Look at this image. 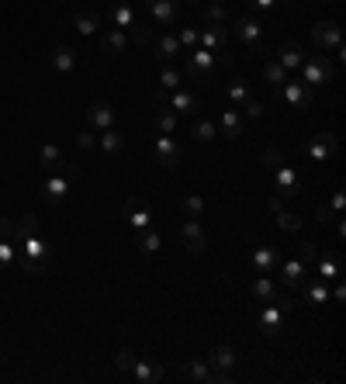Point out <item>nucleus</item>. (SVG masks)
<instances>
[{"mask_svg": "<svg viewBox=\"0 0 346 384\" xmlns=\"http://www.w3.org/2000/svg\"><path fill=\"white\" fill-rule=\"evenodd\" d=\"M156 128H160L163 135H173V128H177V115H173V108H160V115H156Z\"/></svg>", "mask_w": 346, "mask_h": 384, "instance_id": "obj_33", "label": "nucleus"}, {"mask_svg": "<svg viewBox=\"0 0 346 384\" xmlns=\"http://www.w3.org/2000/svg\"><path fill=\"white\" fill-rule=\"evenodd\" d=\"M49 66L56 70V73H73L77 70V52L70 49V45H59V49H52V56H49Z\"/></svg>", "mask_w": 346, "mask_h": 384, "instance_id": "obj_11", "label": "nucleus"}, {"mask_svg": "<svg viewBox=\"0 0 346 384\" xmlns=\"http://www.w3.org/2000/svg\"><path fill=\"white\" fill-rule=\"evenodd\" d=\"M77 142H80V149H94V146H97V135H94V132H80Z\"/></svg>", "mask_w": 346, "mask_h": 384, "instance_id": "obj_50", "label": "nucleus"}, {"mask_svg": "<svg viewBox=\"0 0 346 384\" xmlns=\"http://www.w3.org/2000/svg\"><path fill=\"white\" fill-rule=\"evenodd\" d=\"M302 84L308 87H322V84H329L333 77H336V66L326 59V56H312V59H305L302 63Z\"/></svg>", "mask_w": 346, "mask_h": 384, "instance_id": "obj_3", "label": "nucleus"}, {"mask_svg": "<svg viewBox=\"0 0 346 384\" xmlns=\"http://www.w3.org/2000/svg\"><path fill=\"white\" fill-rule=\"evenodd\" d=\"M184 378H191V381H198V384L215 381V374H212L208 360H187V364H184Z\"/></svg>", "mask_w": 346, "mask_h": 384, "instance_id": "obj_22", "label": "nucleus"}, {"mask_svg": "<svg viewBox=\"0 0 346 384\" xmlns=\"http://www.w3.org/2000/svg\"><path fill=\"white\" fill-rule=\"evenodd\" d=\"M267 208H270V212L277 215L281 208H284V201H281V198H270V201H267Z\"/></svg>", "mask_w": 346, "mask_h": 384, "instance_id": "obj_56", "label": "nucleus"}, {"mask_svg": "<svg viewBox=\"0 0 346 384\" xmlns=\"http://www.w3.org/2000/svg\"><path fill=\"white\" fill-rule=\"evenodd\" d=\"M153 49H156V56H160V59H167V63H170V59L180 56V39H177V35H160V39L153 42Z\"/></svg>", "mask_w": 346, "mask_h": 384, "instance_id": "obj_24", "label": "nucleus"}, {"mask_svg": "<svg viewBox=\"0 0 346 384\" xmlns=\"http://www.w3.org/2000/svg\"><path fill=\"white\" fill-rule=\"evenodd\" d=\"M170 108H173V111H187V115H191V111H198V97H191V94H180V90H177V97L170 101Z\"/></svg>", "mask_w": 346, "mask_h": 384, "instance_id": "obj_37", "label": "nucleus"}, {"mask_svg": "<svg viewBox=\"0 0 346 384\" xmlns=\"http://www.w3.org/2000/svg\"><path fill=\"white\" fill-rule=\"evenodd\" d=\"M180 80H184L180 70H163V73H160V87H163V90H180Z\"/></svg>", "mask_w": 346, "mask_h": 384, "instance_id": "obj_41", "label": "nucleus"}, {"mask_svg": "<svg viewBox=\"0 0 346 384\" xmlns=\"http://www.w3.org/2000/svg\"><path fill=\"white\" fill-rule=\"evenodd\" d=\"M315 253H319L315 243H302V246H298V256H302V260H315Z\"/></svg>", "mask_w": 346, "mask_h": 384, "instance_id": "obj_53", "label": "nucleus"}, {"mask_svg": "<svg viewBox=\"0 0 346 384\" xmlns=\"http://www.w3.org/2000/svg\"><path fill=\"white\" fill-rule=\"evenodd\" d=\"M201 42H205V49H222L225 45V28H212V32H205V35H198Z\"/></svg>", "mask_w": 346, "mask_h": 384, "instance_id": "obj_39", "label": "nucleus"}, {"mask_svg": "<svg viewBox=\"0 0 346 384\" xmlns=\"http://www.w3.org/2000/svg\"><path fill=\"white\" fill-rule=\"evenodd\" d=\"M86 122L97 128V132H104V128L115 125V111H111V104H90V111H86Z\"/></svg>", "mask_w": 346, "mask_h": 384, "instance_id": "obj_16", "label": "nucleus"}, {"mask_svg": "<svg viewBox=\"0 0 346 384\" xmlns=\"http://www.w3.org/2000/svg\"><path fill=\"white\" fill-rule=\"evenodd\" d=\"M284 97H288V104L298 108V111L312 108V87L308 84H284Z\"/></svg>", "mask_w": 346, "mask_h": 384, "instance_id": "obj_15", "label": "nucleus"}, {"mask_svg": "<svg viewBox=\"0 0 346 384\" xmlns=\"http://www.w3.org/2000/svg\"><path fill=\"white\" fill-rule=\"evenodd\" d=\"M215 4H225V0H215Z\"/></svg>", "mask_w": 346, "mask_h": 384, "instance_id": "obj_59", "label": "nucleus"}, {"mask_svg": "<svg viewBox=\"0 0 346 384\" xmlns=\"http://www.w3.org/2000/svg\"><path fill=\"white\" fill-rule=\"evenodd\" d=\"M222 132H225V139H239V132H243V115H239V111H222Z\"/></svg>", "mask_w": 346, "mask_h": 384, "instance_id": "obj_27", "label": "nucleus"}, {"mask_svg": "<svg viewBox=\"0 0 346 384\" xmlns=\"http://www.w3.org/2000/svg\"><path fill=\"white\" fill-rule=\"evenodd\" d=\"M284 77H288V70H284V66H281L277 59H270V63L263 66V80H267V84H274V87H284V84H288Z\"/></svg>", "mask_w": 346, "mask_h": 384, "instance_id": "obj_28", "label": "nucleus"}, {"mask_svg": "<svg viewBox=\"0 0 346 384\" xmlns=\"http://www.w3.org/2000/svg\"><path fill=\"white\" fill-rule=\"evenodd\" d=\"M274 263H277V253H274L270 246H263V250L253 253V270H257V274H270V267H274Z\"/></svg>", "mask_w": 346, "mask_h": 384, "instance_id": "obj_29", "label": "nucleus"}, {"mask_svg": "<svg viewBox=\"0 0 346 384\" xmlns=\"http://www.w3.org/2000/svg\"><path fill=\"white\" fill-rule=\"evenodd\" d=\"M315 218H319V222H340V215L329 212L326 205H319V208H315Z\"/></svg>", "mask_w": 346, "mask_h": 384, "instance_id": "obj_51", "label": "nucleus"}, {"mask_svg": "<svg viewBox=\"0 0 346 384\" xmlns=\"http://www.w3.org/2000/svg\"><path fill=\"white\" fill-rule=\"evenodd\" d=\"M180 208H184V215H187V218H201V212H205V201H201L198 194H187V198L180 201Z\"/></svg>", "mask_w": 346, "mask_h": 384, "instance_id": "obj_34", "label": "nucleus"}, {"mask_svg": "<svg viewBox=\"0 0 346 384\" xmlns=\"http://www.w3.org/2000/svg\"><path fill=\"white\" fill-rule=\"evenodd\" d=\"M111 21H115L111 28H122V32H125V28L132 25V7L129 4H115V7H111Z\"/></svg>", "mask_w": 346, "mask_h": 384, "instance_id": "obj_31", "label": "nucleus"}, {"mask_svg": "<svg viewBox=\"0 0 346 384\" xmlns=\"http://www.w3.org/2000/svg\"><path fill=\"white\" fill-rule=\"evenodd\" d=\"M284 281H288V288H298L305 281V263L302 260H291L288 267H284Z\"/></svg>", "mask_w": 346, "mask_h": 384, "instance_id": "obj_32", "label": "nucleus"}, {"mask_svg": "<svg viewBox=\"0 0 346 384\" xmlns=\"http://www.w3.org/2000/svg\"><path fill=\"white\" fill-rule=\"evenodd\" d=\"M277 63L284 66V70H302L305 63V49L295 42H284L281 45V52H277Z\"/></svg>", "mask_w": 346, "mask_h": 384, "instance_id": "obj_18", "label": "nucleus"}, {"mask_svg": "<svg viewBox=\"0 0 346 384\" xmlns=\"http://www.w3.org/2000/svg\"><path fill=\"white\" fill-rule=\"evenodd\" d=\"M236 350L232 346H215L212 353H208V367H212V374H215V381H225V374L236 367Z\"/></svg>", "mask_w": 346, "mask_h": 384, "instance_id": "obj_5", "label": "nucleus"}, {"mask_svg": "<svg viewBox=\"0 0 346 384\" xmlns=\"http://www.w3.org/2000/svg\"><path fill=\"white\" fill-rule=\"evenodd\" d=\"M229 94H232V101H250V84L246 80H232Z\"/></svg>", "mask_w": 346, "mask_h": 384, "instance_id": "obj_46", "label": "nucleus"}, {"mask_svg": "<svg viewBox=\"0 0 346 384\" xmlns=\"http://www.w3.org/2000/svg\"><path fill=\"white\" fill-rule=\"evenodd\" d=\"M125 45H129V35H125L122 28H108V32L101 35V49H104L108 56H122Z\"/></svg>", "mask_w": 346, "mask_h": 384, "instance_id": "obj_19", "label": "nucleus"}, {"mask_svg": "<svg viewBox=\"0 0 346 384\" xmlns=\"http://www.w3.org/2000/svg\"><path fill=\"white\" fill-rule=\"evenodd\" d=\"M239 115H246V118H263V108H260V101H246V108H243Z\"/></svg>", "mask_w": 346, "mask_h": 384, "instance_id": "obj_48", "label": "nucleus"}, {"mask_svg": "<svg viewBox=\"0 0 346 384\" xmlns=\"http://www.w3.org/2000/svg\"><path fill=\"white\" fill-rule=\"evenodd\" d=\"M180 239H184V246H187L191 253H205V250H208V236H205V229H201L198 218H187V222H184Z\"/></svg>", "mask_w": 346, "mask_h": 384, "instance_id": "obj_6", "label": "nucleus"}, {"mask_svg": "<svg viewBox=\"0 0 346 384\" xmlns=\"http://www.w3.org/2000/svg\"><path fill=\"white\" fill-rule=\"evenodd\" d=\"M73 177H77V170L63 163L59 170L49 173L42 184H39V194H42L49 205H63V201H66V194H70V184H73Z\"/></svg>", "mask_w": 346, "mask_h": 384, "instance_id": "obj_2", "label": "nucleus"}, {"mask_svg": "<svg viewBox=\"0 0 346 384\" xmlns=\"http://www.w3.org/2000/svg\"><path fill=\"white\" fill-rule=\"evenodd\" d=\"M277 215H281V229H288V232H298V229H302V218L295 212H284V208H281Z\"/></svg>", "mask_w": 346, "mask_h": 384, "instance_id": "obj_44", "label": "nucleus"}, {"mask_svg": "<svg viewBox=\"0 0 346 384\" xmlns=\"http://www.w3.org/2000/svg\"><path fill=\"white\" fill-rule=\"evenodd\" d=\"M139 250L149 256L160 250V232H149V229H142V236H139Z\"/></svg>", "mask_w": 346, "mask_h": 384, "instance_id": "obj_35", "label": "nucleus"}, {"mask_svg": "<svg viewBox=\"0 0 346 384\" xmlns=\"http://www.w3.org/2000/svg\"><path fill=\"white\" fill-rule=\"evenodd\" d=\"M260 32H263V28H260L257 18H239V21H236V39L246 42V45H253V49L260 45Z\"/></svg>", "mask_w": 346, "mask_h": 384, "instance_id": "obj_17", "label": "nucleus"}, {"mask_svg": "<svg viewBox=\"0 0 346 384\" xmlns=\"http://www.w3.org/2000/svg\"><path fill=\"white\" fill-rule=\"evenodd\" d=\"M97 146L108 153V156H115V153H122V146H125V139L115 132V128H104L101 135H97Z\"/></svg>", "mask_w": 346, "mask_h": 384, "instance_id": "obj_25", "label": "nucleus"}, {"mask_svg": "<svg viewBox=\"0 0 346 384\" xmlns=\"http://www.w3.org/2000/svg\"><path fill=\"white\" fill-rule=\"evenodd\" d=\"M132 28H135V32H132V39H135V42H139V45L149 42V28H146V25H132Z\"/></svg>", "mask_w": 346, "mask_h": 384, "instance_id": "obj_52", "label": "nucleus"}, {"mask_svg": "<svg viewBox=\"0 0 346 384\" xmlns=\"http://www.w3.org/2000/svg\"><path fill=\"white\" fill-rule=\"evenodd\" d=\"M14 260H18V246L7 243V239H0V267H7V263H14Z\"/></svg>", "mask_w": 346, "mask_h": 384, "instance_id": "obj_45", "label": "nucleus"}, {"mask_svg": "<svg viewBox=\"0 0 346 384\" xmlns=\"http://www.w3.org/2000/svg\"><path fill=\"white\" fill-rule=\"evenodd\" d=\"M0 239H7V243L18 246V222L14 218H0Z\"/></svg>", "mask_w": 346, "mask_h": 384, "instance_id": "obj_42", "label": "nucleus"}, {"mask_svg": "<svg viewBox=\"0 0 346 384\" xmlns=\"http://www.w3.org/2000/svg\"><path fill=\"white\" fill-rule=\"evenodd\" d=\"M115 364H118V371H132V364H135V357H132L129 350H122V353L115 357Z\"/></svg>", "mask_w": 346, "mask_h": 384, "instance_id": "obj_49", "label": "nucleus"}, {"mask_svg": "<svg viewBox=\"0 0 346 384\" xmlns=\"http://www.w3.org/2000/svg\"><path fill=\"white\" fill-rule=\"evenodd\" d=\"M250 295H253V298H257V301H263V305H267V301H274V298H277V288H274V281H270V274H260L257 281H253V288H250Z\"/></svg>", "mask_w": 346, "mask_h": 384, "instance_id": "obj_23", "label": "nucleus"}, {"mask_svg": "<svg viewBox=\"0 0 346 384\" xmlns=\"http://www.w3.org/2000/svg\"><path fill=\"white\" fill-rule=\"evenodd\" d=\"M333 153H336V135H333V132H322V135H315V139H312V146H308V156H312L315 163L329 160Z\"/></svg>", "mask_w": 346, "mask_h": 384, "instance_id": "obj_12", "label": "nucleus"}, {"mask_svg": "<svg viewBox=\"0 0 346 384\" xmlns=\"http://www.w3.org/2000/svg\"><path fill=\"white\" fill-rule=\"evenodd\" d=\"M125 218L132 222V229H149L153 225V212L146 208V201L142 198H132V201H125Z\"/></svg>", "mask_w": 346, "mask_h": 384, "instance_id": "obj_10", "label": "nucleus"}, {"mask_svg": "<svg viewBox=\"0 0 346 384\" xmlns=\"http://www.w3.org/2000/svg\"><path fill=\"white\" fill-rule=\"evenodd\" d=\"M156 160H160V167H167V170H173V167L180 163V146L173 142L170 135L156 139Z\"/></svg>", "mask_w": 346, "mask_h": 384, "instance_id": "obj_14", "label": "nucleus"}, {"mask_svg": "<svg viewBox=\"0 0 346 384\" xmlns=\"http://www.w3.org/2000/svg\"><path fill=\"white\" fill-rule=\"evenodd\" d=\"M39 232H42L39 215H25V218L18 222V243H21V239H28V236H39Z\"/></svg>", "mask_w": 346, "mask_h": 384, "instance_id": "obj_30", "label": "nucleus"}, {"mask_svg": "<svg viewBox=\"0 0 346 384\" xmlns=\"http://www.w3.org/2000/svg\"><path fill=\"white\" fill-rule=\"evenodd\" d=\"M308 298H312V305H326V301H329L326 281H312V284H308Z\"/></svg>", "mask_w": 346, "mask_h": 384, "instance_id": "obj_38", "label": "nucleus"}, {"mask_svg": "<svg viewBox=\"0 0 346 384\" xmlns=\"http://www.w3.org/2000/svg\"><path fill=\"white\" fill-rule=\"evenodd\" d=\"M343 205H346L343 191H336V194H333V212H343Z\"/></svg>", "mask_w": 346, "mask_h": 384, "instance_id": "obj_55", "label": "nucleus"}, {"mask_svg": "<svg viewBox=\"0 0 346 384\" xmlns=\"http://www.w3.org/2000/svg\"><path fill=\"white\" fill-rule=\"evenodd\" d=\"M201 18H205L208 25H222V21H229V11H225L222 4H208V7L201 11Z\"/></svg>", "mask_w": 346, "mask_h": 384, "instance_id": "obj_36", "label": "nucleus"}, {"mask_svg": "<svg viewBox=\"0 0 346 384\" xmlns=\"http://www.w3.org/2000/svg\"><path fill=\"white\" fill-rule=\"evenodd\" d=\"M319 270H322V281H333V277L340 274V267H336L333 256H322V260H319Z\"/></svg>", "mask_w": 346, "mask_h": 384, "instance_id": "obj_43", "label": "nucleus"}, {"mask_svg": "<svg viewBox=\"0 0 346 384\" xmlns=\"http://www.w3.org/2000/svg\"><path fill=\"white\" fill-rule=\"evenodd\" d=\"M146 7L160 25H173L180 18V0H146Z\"/></svg>", "mask_w": 346, "mask_h": 384, "instance_id": "obj_9", "label": "nucleus"}, {"mask_svg": "<svg viewBox=\"0 0 346 384\" xmlns=\"http://www.w3.org/2000/svg\"><path fill=\"white\" fill-rule=\"evenodd\" d=\"M187 4H198V0H187Z\"/></svg>", "mask_w": 346, "mask_h": 384, "instance_id": "obj_58", "label": "nucleus"}, {"mask_svg": "<svg viewBox=\"0 0 346 384\" xmlns=\"http://www.w3.org/2000/svg\"><path fill=\"white\" fill-rule=\"evenodd\" d=\"M291 301H277V305H270L267 301V308H263V315H260V329L267 333V336H274V333H281V326H284V308H288Z\"/></svg>", "mask_w": 346, "mask_h": 384, "instance_id": "obj_7", "label": "nucleus"}, {"mask_svg": "<svg viewBox=\"0 0 346 384\" xmlns=\"http://www.w3.org/2000/svg\"><path fill=\"white\" fill-rule=\"evenodd\" d=\"M277 173V198L281 201H291V198H298V173L291 170V167H281Z\"/></svg>", "mask_w": 346, "mask_h": 384, "instance_id": "obj_13", "label": "nucleus"}, {"mask_svg": "<svg viewBox=\"0 0 346 384\" xmlns=\"http://www.w3.org/2000/svg\"><path fill=\"white\" fill-rule=\"evenodd\" d=\"M263 163H267L270 170H281V167H284V156H281V149H267V153H263Z\"/></svg>", "mask_w": 346, "mask_h": 384, "instance_id": "obj_47", "label": "nucleus"}, {"mask_svg": "<svg viewBox=\"0 0 346 384\" xmlns=\"http://www.w3.org/2000/svg\"><path fill=\"white\" fill-rule=\"evenodd\" d=\"M39 163H42L49 173H56L59 167H63V149H59V146H52V142H49V146H42V153H39Z\"/></svg>", "mask_w": 346, "mask_h": 384, "instance_id": "obj_26", "label": "nucleus"}, {"mask_svg": "<svg viewBox=\"0 0 346 384\" xmlns=\"http://www.w3.org/2000/svg\"><path fill=\"white\" fill-rule=\"evenodd\" d=\"M253 4H257L260 11H267V7H274V4H277V0H253Z\"/></svg>", "mask_w": 346, "mask_h": 384, "instance_id": "obj_57", "label": "nucleus"}, {"mask_svg": "<svg viewBox=\"0 0 346 384\" xmlns=\"http://www.w3.org/2000/svg\"><path fill=\"white\" fill-rule=\"evenodd\" d=\"M73 25H77V32H80V35H97V28H101L104 21H101V14H97V11L84 7V11H77Z\"/></svg>", "mask_w": 346, "mask_h": 384, "instance_id": "obj_20", "label": "nucleus"}, {"mask_svg": "<svg viewBox=\"0 0 346 384\" xmlns=\"http://www.w3.org/2000/svg\"><path fill=\"white\" fill-rule=\"evenodd\" d=\"M177 39H180V45H198V32H194V28H184Z\"/></svg>", "mask_w": 346, "mask_h": 384, "instance_id": "obj_54", "label": "nucleus"}, {"mask_svg": "<svg viewBox=\"0 0 346 384\" xmlns=\"http://www.w3.org/2000/svg\"><path fill=\"white\" fill-rule=\"evenodd\" d=\"M18 256H21V263L32 274H42L45 267H49V260H52V250H49V243H45L42 232H39V236H28V239L18 243Z\"/></svg>", "mask_w": 346, "mask_h": 384, "instance_id": "obj_1", "label": "nucleus"}, {"mask_svg": "<svg viewBox=\"0 0 346 384\" xmlns=\"http://www.w3.org/2000/svg\"><path fill=\"white\" fill-rule=\"evenodd\" d=\"M191 135H194L198 142H212V139H215V135H218V128H215V122H198Z\"/></svg>", "mask_w": 346, "mask_h": 384, "instance_id": "obj_40", "label": "nucleus"}, {"mask_svg": "<svg viewBox=\"0 0 346 384\" xmlns=\"http://www.w3.org/2000/svg\"><path fill=\"white\" fill-rule=\"evenodd\" d=\"M212 70H215V56H212V49H198V52L191 56V63H187V77H194V80H208Z\"/></svg>", "mask_w": 346, "mask_h": 384, "instance_id": "obj_8", "label": "nucleus"}, {"mask_svg": "<svg viewBox=\"0 0 346 384\" xmlns=\"http://www.w3.org/2000/svg\"><path fill=\"white\" fill-rule=\"evenodd\" d=\"M312 42L319 45L322 52H340L343 49V35H340V25L336 21H319L315 28H312Z\"/></svg>", "mask_w": 346, "mask_h": 384, "instance_id": "obj_4", "label": "nucleus"}, {"mask_svg": "<svg viewBox=\"0 0 346 384\" xmlns=\"http://www.w3.org/2000/svg\"><path fill=\"white\" fill-rule=\"evenodd\" d=\"M132 374H135V381L153 384L163 378V367H160V364H149V360H135V364H132Z\"/></svg>", "mask_w": 346, "mask_h": 384, "instance_id": "obj_21", "label": "nucleus"}]
</instances>
